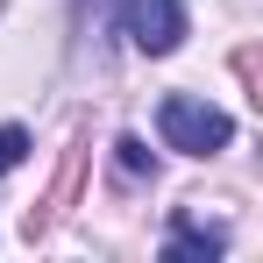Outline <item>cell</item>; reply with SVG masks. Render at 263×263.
<instances>
[{"label":"cell","instance_id":"cell-3","mask_svg":"<svg viewBox=\"0 0 263 263\" xmlns=\"http://www.w3.org/2000/svg\"><path fill=\"white\" fill-rule=\"evenodd\" d=\"M220 249H228V235H220V228H199L192 214H178V220H171V242H164V263H192V256L214 263Z\"/></svg>","mask_w":263,"mask_h":263},{"label":"cell","instance_id":"cell-5","mask_svg":"<svg viewBox=\"0 0 263 263\" xmlns=\"http://www.w3.org/2000/svg\"><path fill=\"white\" fill-rule=\"evenodd\" d=\"M22 164H29V128H22V121H7V128H0V178L22 171Z\"/></svg>","mask_w":263,"mask_h":263},{"label":"cell","instance_id":"cell-4","mask_svg":"<svg viewBox=\"0 0 263 263\" xmlns=\"http://www.w3.org/2000/svg\"><path fill=\"white\" fill-rule=\"evenodd\" d=\"M114 171L128 178V185H142V178H157V157H149L135 135H121V142H114Z\"/></svg>","mask_w":263,"mask_h":263},{"label":"cell","instance_id":"cell-2","mask_svg":"<svg viewBox=\"0 0 263 263\" xmlns=\"http://www.w3.org/2000/svg\"><path fill=\"white\" fill-rule=\"evenodd\" d=\"M121 36L142 57H171L185 43V0H121Z\"/></svg>","mask_w":263,"mask_h":263},{"label":"cell","instance_id":"cell-1","mask_svg":"<svg viewBox=\"0 0 263 263\" xmlns=\"http://www.w3.org/2000/svg\"><path fill=\"white\" fill-rule=\"evenodd\" d=\"M157 135H164V149L214 157V149H228L235 121H228V107L199 100V92H164V107H157Z\"/></svg>","mask_w":263,"mask_h":263}]
</instances>
